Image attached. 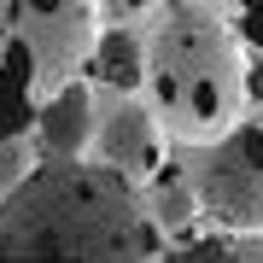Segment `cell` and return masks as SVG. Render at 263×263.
<instances>
[{"label":"cell","mask_w":263,"mask_h":263,"mask_svg":"<svg viewBox=\"0 0 263 263\" xmlns=\"http://www.w3.org/2000/svg\"><path fill=\"white\" fill-rule=\"evenodd\" d=\"M158 0H100V18H111V24H129V18H141V12H152Z\"/></svg>","instance_id":"cell-12"},{"label":"cell","mask_w":263,"mask_h":263,"mask_svg":"<svg viewBox=\"0 0 263 263\" xmlns=\"http://www.w3.org/2000/svg\"><path fill=\"white\" fill-rule=\"evenodd\" d=\"M240 29H246V35H240L246 47L263 53V0H246V24H240Z\"/></svg>","instance_id":"cell-13"},{"label":"cell","mask_w":263,"mask_h":263,"mask_svg":"<svg viewBox=\"0 0 263 263\" xmlns=\"http://www.w3.org/2000/svg\"><path fill=\"white\" fill-rule=\"evenodd\" d=\"M35 123V76L24 47H0V135H29Z\"/></svg>","instance_id":"cell-9"},{"label":"cell","mask_w":263,"mask_h":263,"mask_svg":"<svg viewBox=\"0 0 263 263\" xmlns=\"http://www.w3.org/2000/svg\"><path fill=\"white\" fill-rule=\"evenodd\" d=\"M246 100L263 105V59H246Z\"/></svg>","instance_id":"cell-14"},{"label":"cell","mask_w":263,"mask_h":263,"mask_svg":"<svg viewBox=\"0 0 263 263\" xmlns=\"http://www.w3.org/2000/svg\"><path fill=\"white\" fill-rule=\"evenodd\" d=\"M141 211H146V222H152V234H158L164 246H176V240H187L205 216H199V193H193V181H187V170H158V176L141 187Z\"/></svg>","instance_id":"cell-7"},{"label":"cell","mask_w":263,"mask_h":263,"mask_svg":"<svg viewBox=\"0 0 263 263\" xmlns=\"http://www.w3.org/2000/svg\"><path fill=\"white\" fill-rule=\"evenodd\" d=\"M164 152H170V141H164L158 117H152L141 100L111 94V105H100V117H94V146H88V158H94L100 170L123 176L129 187H146V181L164 170Z\"/></svg>","instance_id":"cell-5"},{"label":"cell","mask_w":263,"mask_h":263,"mask_svg":"<svg viewBox=\"0 0 263 263\" xmlns=\"http://www.w3.org/2000/svg\"><path fill=\"white\" fill-rule=\"evenodd\" d=\"M0 263H164V240L141 211V187L94 158H41L0 199Z\"/></svg>","instance_id":"cell-1"},{"label":"cell","mask_w":263,"mask_h":263,"mask_svg":"<svg viewBox=\"0 0 263 263\" xmlns=\"http://www.w3.org/2000/svg\"><path fill=\"white\" fill-rule=\"evenodd\" d=\"M94 88L88 82H65L59 94H47L35 105V123H29V135H35L41 158H59V164H76L88 158V146H94Z\"/></svg>","instance_id":"cell-6"},{"label":"cell","mask_w":263,"mask_h":263,"mask_svg":"<svg viewBox=\"0 0 263 263\" xmlns=\"http://www.w3.org/2000/svg\"><path fill=\"white\" fill-rule=\"evenodd\" d=\"M187 181L199 193V216L228 240L263 234V123H234L228 135L193 146Z\"/></svg>","instance_id":"cell-3"},{"label":"cell","mask_w":263,"mask_h":263,"mask_svg":"<svg viewBox=\"0 0 263 263\" xmlns=\"http://www.w3.org/2000/svg\"><path fill=\"white\" fill-rule=\"evenodd\" d=\"M234 252H240V263H263V234H246V240H234Z\"/></svg>","instance_id":"cell-15"},{"label":"cell","mask_w":263,"mask_h":263,"mask_svg":"<svg viewBox=\"0 0 263 263\" xmlns=\"http://www.w3.org/2000/svg\"><path fill=\"white\" fill-rule=\"evenodd\" d=\"M35 164H41L35 135H0V199H6V193H18L24 181L35 176Z\"/></svg>","instance_id":"cell-10"},{"label":"cell","mask_w":263,"mask_h":263,"mask_svg":"<svg viewBox=\"0 0 263 263\" xmlns=\"http://www.w3.org/2000/svg\"><path fill=\"white\" fill-rule=\"evenodd\" d=\"M82 70L94 76L100 88H111V94H141L146 88V47L135 41L129 24L100 29V41H94V53H88Z\"/></svg>","instance_id":"cell-8"},{"label":"cell","mask_w":263,"mask_h":263,"mask_svg":"<svg viewBox=\"0 0 263 263\" xmlns=\"http://www.w3.org/2000/svg\"><path fill=\"white\" fill-rule=\"evenodd\" d=\"M100 0H6V41L24 47L35 76V105L76 82L100 41Z\"/></svg>","instance_id":"cell-4"},{"label":"cell","mask_w":263,"mask_h":263,"mask_svg":"<svg viewBox=\"0 0 263 263\" xmlns=\"http://www.w3.org/2000/svg\"><path fill=\"white\" fill-rule=\"evenodd\" d=\"M164 263H240L228 234H187L176 246H164Z\"/></svg>","instance_id":"cell-11"},{"label":"cell","mask_w":263,"mask_h":263,"mask_svg":"<svg viewBox=\"0 0 263 263\" xmlns=\"http://www.w3.org/2000/svg\"><path fill=\"white\" fill-rule=\"evenodd\" d=\"M246 41L205 6H181L146 41V111L164 141L205 146L246 117Z\"/></svg>","instance_id":"cell-2"}]
</instances>
